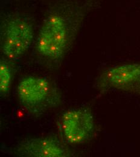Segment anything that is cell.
I'll use <instances>...</instances> for the list:
<instances>
[{
  "mask_svg": "<svg viewBox=\"0 0 140 157\" xmlns=\"http://www.w3.org/2000/svg\"><path fill=\"white\" fill-rule=\"evenodd\" d=\"M33 38L32 26L25 20H11L7 27L2 53L12 60H17L25 53Z\"/></svg>",
  "mask_w": 140,
  "mask_h": 157,
  "instance_id": "obj_4",
  "label": "cell"
},
{
  "mask_svg": "<svg viewBox=\"0 0 140 157\" xmlns=\"http://www.w3.org/2000/svg\"><path fill=\"white\" fill-rule=\"evenodd\" d=\"M18 153L24 157H64L68 154L56 139L38 138L24 140L17 147Z\"/></svg>",
  "mask_w": 140,
  "mask_h": 157,
  "instance_id": "obj_5",
  "label": "cell"
},
{
  "mask_svg": "<svg viewBox=\"0 0 140 157\" xmlns=\"http://www.w3.org/2000/svg\"><path fill=\"white\" fill-rule=\"evenodd\" d=\"M12 82V70L4 60L0 63V91L1 96L6 94L10 89Z\"/></svg>",
  "mask_w": 140,
  "mask_h": 157,
  "instance_id": "obj_7",
  "label": "cell"
},
{
  "mask_svg": "<svg viewBox=\"0 0 140 157\" xmlns=\"http://www.w3.org/2000/svg\"><path fill=\"white\" fill-rule=\"evenodd\" d=\"M17 94L22 106L32 114H40L57 105L59 94L47 78L29 76L22 79Z\"/></svg>",
  "mask_w": 140,
  "mask_h": 157,
  "instance_id": "obj_1",
  "label": "cell"
},
{
  "mask_svg": "<svg viewBox=\"0 0 140 157\" xmlns=\"http://www.w3.org/2000/svg\"><path fill=\"white\" fill-rule=\"evenodd\" d=\"M110 86L140 93V64H126L112 68L104 75Z\"/></svg>",
  "mask_w": 140,
  "mask_h": 157,
  "instance_id": "obj_6",
  "label": "cell"
},
{
  "mask_svg": "<svg viewBox=\"0 0 140 157\" xmlns=\"http://www.w3.org/2000/svg\"><path fill=\"white\" fill-rule=\"evenodd\" d=\"M68 39L67 26L58 15L45 21L37 40V50L42 55L52 59L60 58L66 48Z\"/></svg>",
  "mask_w": 140,
  "mask_h": 157,
  "instance_id": "obj_2",
  "label": "cell"
},
{
  "mask_svg": "<svg viewBox=\"0 0 140 157\" xmlns=\"http://www.w3.org/2000/svg\"><path fill=\"white\" fill-rule=\"evenodd\" d=\"M59 126L66 141L70 144H78L85 142L91 136L94 118L88 109H71L62 116Z\"/></svg>",
  "mask_w": 140,
  "mask_h": 157,
  "instance_id": "obj_3",
  "label": "cell"
}]
</instances>
